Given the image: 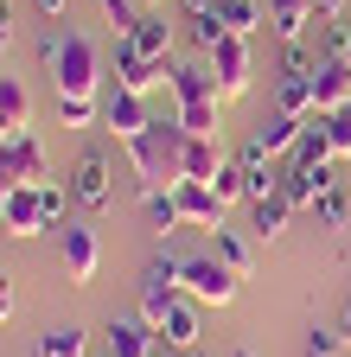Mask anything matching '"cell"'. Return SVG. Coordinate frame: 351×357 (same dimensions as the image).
<instances>
[{"label": "cell", "instance_id": "6da1fadb", "mask_svg": "<svg viewBox=\"0 0 351 357\" xmlns=\"http://www.w3.org/2000/svg\"><path fill=\"white\" fill-rule=\"evenodd\" d=\"M186 141H192V134L179 128V115H154L147 134L128 141V160H135L141 192H172V185H186Z\"/></svg>", "mask_w": 351, "mask_h": 357}, {"label": "cell", "instance_id": "7a4b0ae2", "mask_svg": "<svg viewBox=\"0 0 351 357\" xmlns=\"http://www.w3.org/2000/svg\"><path fill=\"white\" fill-rule=\"evenodd\" d=\"M38 58H45L58 96H90V102H103V58H96V45L83 38V32H70V26L45 32Z\"/></svg>", "mask_w": 351, "mask_h": 357}, {"label": "cell", "instance_id": "3957f363", "mask_svg": "<svg viewBox=\"0 0 351 357\" xmlns=\"http://www.w3.org/2000/svg\"><path fill=\"white\" fill-rule=\"evenodd\" d=\"M166 89H172V115H179V128L217 141V128H224V96L211 89V64H179V58H172Z\"/></svg>", "mask_w": 351, "mask_h": 357}, {"label": "cell", "instance_id": "277c9868", "mask_svg": "<svg viewBox=\"0 0 351 357\" xmlns=\"http://www.w3.org/2000/svg\"><path fill=\"white\" fill-rule=\"evenodd\" d=\"M237 287H243V281H237L217 255H186V281H179L186 300H198V306H230Z\"/></svg>", "mask_w": 351, "mask_h": 357}, {"label": "cell", "instance_id": "5b68a950", "mask_svg": "<svg viewBox=\"0 0 351 357\" xmlns=\"http://www.w3.org/2000/svg\"><path fill=\"white\" fill-rule=\"evenodd\" d=\"M172 77V64L147 58L135 38H115V89H135V96H154V89Z\"/></svg>", "mask_w": 351, "mask_h": 357}, {"label": "cell", "instance_id": "8992f818", "mask_svg": "<svg viewBox=\"0 0 351 357\" xmlns=\"http://www.w3.org/2000/svg\"><path fill=\"white\" fill-rule=\"evenodd\" d=\"M204 64H211V89H217L224 102L249 96V77H255V70H249V38H224Z\"/></svg>", "mask_w": 351, "mask_h": 357}, {"label": "cell", "instance_id": "52a82bcc", "mask_svg": "<svg viewBox=\"0 0 351 357\" xmlns=\"http://www.w3.org/2000/svg\"><path fill=\"white\" fill-rule=\"evenodd\" d=\"M0 166L13 172V185H52V160L32 134H0Z\"/></svg>", "mask_w": 351, "mask_h": 357}, {"label": "cell", "instance_id": "ba28073f", "mask_svg": "<svg viewBox=\"0 0 351 357\" xmlns=\"http://www.w3.org/2000/svg\"><path fill=\"white\" fill-rule=\"evenodd\" d=\"M147 121H154L147 96H135V89H109V96H103V128L115 134L121 147L135 141V134H147Z\"/></svg>", "mask_w": 351, "mask_h": 357}, {"label": "cell", "instance_id": "9c48e42d", "mask_svg": "<svg viewBox=\"0 0 351 357\" xmlns=\"http://www.w3.org/2000/svg\"><path fill=\"white\" fill-rule=\"evenodd\" d=\"M70 198H77L83 211H109V204H115L109 160H103V153H77V166H70Z\"/></svg>", "mask_w": 351, "mask_h": 357}, {"label": "cell", "instance_id": "30bf717a", "mask_svg": "<svg viewBox=\"0 0 351 357\" xmlns=\"http://www.w3.org/2000/svg\"><path fill=\"white\" fill-rule=\"evenodd\" d=\"M58 236H64V249H58V255H64V275H70L77 287H90V281H96V268H103V243H96V230L64 223Z\"/></svg>", "mask_w": 351, "mask_h": 357}, {"label": "cell", "instance_id": "8fae6325", "mask_svg": "<svg viewBox=\"0 0 351 357\" xmlns=\"http://www.w3.org/2000/svg\"><path fill=\"white\" fill-rule=\"evenodd\" d=\"M172 198H179V217H186V230H204V236H217V230H224V198H217L211 185H192V178H186V185H172Z\"/></svg>", "mask_w": 351, "mask_h": 357}, {"label": "cell", "instance_id": "7c38bea8", "mask_svg": "<svg viewBox=\"0 0 351 357\" xmlns=\"http://www.w3.org/2000/svg\"><path fill=\"white\" fill-rule=\"evenodd\" d=\"M0 230L20 236V243H32L38 230H52V223H45V198H38V185H13L7 211H0Z\"/></svg>", "mask_w": 351, "mask_h": 357}, {"label": "cell", "instance_id": "4fadbf2b", "mask_svg": "<svg viewBox=\"0 0 351 357\" xmlns=\"http://www.w3.org/2000/svg\"><path fill=\"white\" fill-rule=\"evenodd\" d=\"M160 351V332L141 319H109V332H103V357H154Z\"/></svg>", "mask_w": 351, "mask_h": 357}, {"label": "cell", "instance_id": "5bb4252c", "mask_svg": "<svg viewBox=\"0 0 351 357\" xmlns=\"http://www.w3.org/2000/svg\"><path fill=\"white\" fill-rule=\"evenodd\" d=\"M332 185H338V172H332V166H294V160H287V172H281V192H287L294 211H313L320 192H332Z\"/></svg>", "mask_w": 351, "mask_h": 357}, {"label": "cell", "instance_id": "9a60e30c", "mask_svg": "<svg viewBox=\"0 0 351 357\" xmlns=\"http://www.w3.org/2000/svg\"><path fill=\"white\" fill-rule=\"evenodd\" d=\"M287 223H294V204H287L281 185H275V192H262V198H249V230H255L262 243H275Z\"/></svg>", "mask_w": 351, "mask_h": 357}, {"label": "cell", "instance_id": "2e32d148", "mask_svg": "<svg viewBox=\"0 0 351 357\" xmlns=\"http://www.w3.org/2000/svg\"><path fill=\"white\" fill-rule=\"evenodd\" d=\"M262 7H269V32H275L281 45H300V32L320 20L313 0H262Z\"/></svg>", "mask_w": 351, "mask_h": 357}, {"label": "cell", "instance_id": "e0dca14e", "mask_svg": "<svg viewBox=\"0 0 351 357\" xmlns=\"http://www.w3.org/2000/svg\"><path fill=\"white\" fill-rule=\"evenodd\" d=\"M198 338H204V332H198V300H172V306H166V319H160V344H172V351H186V357H192Z\"/></svg>", "mask_w": 351, "mask_h": 357}, {"label": "cell", "instance_id": "ac0fdd59", "mask_svg": "<svg viewBox=\"0 0 351 357\" xmlns=\"http://www.w3.org/2000/svg\"><path fill=\"white\" fill-rule=\"evenodd\" d=\"M313 96H320V115L351 102V64H345V52H338V58H320V70H313Z\"/></svg>", "mask_w": 351, "mask_h": 357}, {"label": "cell", "instance_id": "d6986e66", "mask_svg": "<svg viewBox=\"0 0 351 357\" xmlns=\"http://www.w3.org/2000/svg\"><path fill=\"white\" fill-rule=\"evenodd\" d=\"M0 134H32V89L20 77H0Z\"/></svg>", "mask_w": 351, "mask_h": 357}, {"label": "cell", "instance_id": "ffe728a7", "mask_svg": "<svg viewBox=\"0 0 351 357\" xmlns=\"http://www.w3.org/2000/svg\"><path fill=\"white\" fill-rule=\"evenodd\" d=\"M275 115H294V121H320L313 77H281V83H275Z\"/></svg>", "mask_w": 351, "mask_h": 357}, {"label": "cell", "instance_id": "44dd1931", "mask_svg": "<svg viewBox=\"0 0 351 357\" xmlns=\"http://www.w3.org/2000/svg\"><path fill=\"white\" fill-rule=\"evenodd\" d=\"M224 160H230V153L217 147L211 134H192V141H186V178H192V185H211V178H217V166H224Z\"/></svg>", "mask_w": 351, "mask_h": 357}, {"label": "cell", "instance_id": "7402d4cb", "mask_svg": "<svg viewBox=\"0 0 351 357\" xmlns=\"http://www.w3.org/2000/svg\"><path fill=\"white\" fill-rule=\"evenodd\" d=\"M128 38H135L147 58H160V64H172V45H179V32L166 26V13H141V26L128 32Z\"/></svg>", "mask_w": 351, "mask_h": 357}, {"label": "cell", "instance_id": "603a6c76", "mask_svg": "<svg viewBox=\"0 0 351 357\" xmlns=\"http://www.w3.org/2000/svg\"><path fill=\"white\" fill-rule=\"evenodd\" d=\"M32 357H90V332L83 326H52V332H38V351Z\"/></svg>", "mask_w": 351, "mask_h": 357}, {"label": "cell", "instance_id": "cb8c5ba5", "mask_svg": "<svg viewBox=\"0 0 351 357\" xmlns=\"http://www.w3.org/2000/svg\"><path fill=\"white\" fill-rule=\"evenodd\" d=\"M300 134H306V121H294V115H275V121H262V128H255V141L269 147L275 160H287V153L300 147Z\"/></svg>", "mask_w": 351, "mask_h": 357}, {"label": "cell", "instance_id": "d4e9b609", "mask_svg": "<svg viewBox=\"0 0 351 357\" xmlns=\"http://www.w3.org/2000/svg\"><path fill=\"white\" fill-rule=\"evenodd\" d=\"M217 20H224L237 38H249V32L269 26V7H262V0H224V7H217Z\"/></svg>", "mask_w": 351, "mask_h": 357}, {"label": "cell", "instance_id": "484cf974", "mask_svg": "<svg viewBox=\"0 0 351 357\" xmlns=\"http://www.w3.org/2000/svg\"><path fill=\"white\" fill-rule=\"evenodd\" d=\"M211 243H217L211 255H217V261H224V268H230V275H237V281H243V275H249V268H255V249H249V243H243L237 230H217Z\"/></svg>", "mask_w": 351, "mask_h": 357}, {"label": "cell", "instance_id": "4316f807", "mask_svg": "<svg viewBox=\"0 0 351 357\" xmlns=\"http://www.w3.org/2000/svg\"><path fill=\"white\" fill-rule=\"evenodd\" d=\"M287 160H294V166H332V141H326V128H320V121H306L300 147H294Z\"/></svg>", "mask_w": 351, "mask_h": 357}, {"label": "cell", "instance_id": "83f0119b", "mask_svg": "<svg viewBox=\"0 0 351 357\" xmlns=\"http://www.w3.org/2000/svg\"><path fill=\"white\" fill-rule=\"evenodd\" d=\"M211 192L224 198V204H249V172L237 166V153H230L224 166H217V178H211Z\"/></svg>", "mask_w": 351, "mask_h": 357}, {"label": "cell", "instance_id": "f1b7e54d", "mask_svg": "<svg viewBox=\"0 0 351 357\" xmlns=\"http://www.w3.org/2000/svg\"><path fill=\"white\" fill-rule=\"evenodd\" d=\"M141 204H147V217H154V230H160V236L186 230V217H179V198H172V192H141Z\"/></svg>", "mask_w": 351, "mask_h": 357}, {"label": "cell", "instance_id": "f546056e", "mask_svg": "<svg viewBox=\"0 0 351 357\" xmlns=\"http://www.w3.org/2000/svg\"><path fill=\"white\" fill-rule=\"evenodd\" d=\"M313 217L326 223V230H345V223H351V192H345V178H338V185H332V192H320V204H313Z\"/></svg>", "mask_w": 351, "mask_h": 357}, {"label": "cell", "instance_id": "4dcf8cb0", "mask_svg": "<svg viewBox=\"0 0 351 357\" xmlns=\"http://www.w3.org/2000/svg\"><path fill=\"white\" fill-rule=\"evenodd\" d=\"M320 128H326V141H332V160H351V102L345 109H326Z\"/></svg>", "mask_w": 351, "mask_h": 357}, {"label": "cell", "instance_id": "1f68e13d", "mask_svg": "<svg viewBox=\"0 0 351 357\" xmlns=\"http://www.w3.org/2000/svg\"><path fill=\"white\" fill-rule=\"evenodd\" d=\"M186 26H192V45H198L204 58H211V52H217V45H224V38H237V32H230L224 20H217V13H204V20H186Z\"/></svg>", "mask_w": 351, "mask_h": 357}, {"label": "cell", "instance_id": "d6a6232c", "mask_svg": "<svg viewBox=\"0 0 351 357\" xmlns=\"http://www.w3.org/2000/svg\"><path fill=\"white\" fill-rule=\"evenodd\" d=\"M58 115H64V128H90V121H103V102H90V96H58Z\"/></svg>", "mask_w": 351, "mask_h": 357}, {"label": "cell", "instance_id": "836d02e7", "mask_svg": "<svg viewBox=\"0 0 351 357\" xmlns=\"http://www.w3.org/2000/svg\"><path fill=\"white\" fill-rule=\"evenodd\" d=\"M306 357H345V332L338 326H313L306 332Z\"/></svg>", "mask_w": 351, "mask_h": 357}, {"label": "cell", "instance_id": "e575fe53", "mask_svg": "<svg viewBox=\"0 0 351 357\" xmlns=\"http://www.w3.org/2000/svg\"><path fill=\"white\" fill-rule=\"evenodd\" d=\"M103 20L115 26V38H128V32L141 26V7H135V0H103Z\"/></svg>", "mask_w": 351, "mask_h": 357}, {"label": "cell", "instance_id": "d590c367", "mask_svg": "<svg viewBox=\"0 0 351 357\" xmlns=\"http://www.w3.org/2000/svg\"><path fill=\"white\" fill-rule=\"evenodd\" d=\"M313 70H320V58L306 45H281V77H313Z\"/></svg>", "mask_w": 351, "mask_h": 357}, {"label": "cell", "instance_id": "8d00e7d4", "mask_svg": "<svg viewBox=\"0 0 351 357\" xmlns=\"http://www.w3.org/2000/svg\"><path fill=\"white\" fill-rule=\"evenodd\" d=\"M38 198H45V223H52V230L64 223V204H77V198H70V185H38Z\"/></svg>", "mask_w": 351, "mask_h": 357}, {"label": "cell", "instance_id": "74e56055", "mask_svg": "<svg viewBox=\"0 0 351 357\" xmlns=\"http://www.w3.org/2000/svg\"><path fill=\"white\" fill-rule=\"evenodd\" d=\"M13 52V0H0V58Z\"/></svg>", "mask_w": 351, "mask_h": 357}, {"label": "cell", "instance_id": "f35d334b", "mask_svg": "<svg viewBox=\"0 0 351 357\" xmlns=\"http://www.w3.org/2000/svg\"><path fill=\"white\" fill-rule=\"evenodd\" d=\"M217 7H224V0H179L186 20H204V13H217Z\"/></svg>", "mask_w": 351, "mask_h": 357}, {"label": "cell", "instance_id": "ab89813d", "mask_svg": "<svg viewBox=\"0 0 351 357\" xmlns=\"http://www.w3.org/2000/svg\"><path fill=\"white\" fill-rule=\"evenodd\" d=\"M13 306H20V300H13V281H7V275H0V326H7V319H13Z\"/></svg>", "mask_w": 351, "mask_h": 357}, {"label": "cell", "instance_id": "60d3db41", "mask_svg": "<svg viewBox=\"0 0 351 357\" xmlns=\"http://www.w3.org/2000/svg\"><path fill=\"white\" fill-rule=\"evenodd\" d=\"M32 7L45 13V20H64V13H70V0H32Z\"/></svg>", "mask_w": 351, "mask_h": 357}, {"label": "cell", "instance_id": "b9f144b4", "mask_svg": "<svg viewBox=\"0 0 351 357\" xmlns=\"http://www.w3.org/2000/svg\"><path fill=\"white\" fill-rule=\"evenodd\" d=\"M7 198H13V172L0 166V211H7Z\"/></svg>", "mask_w": 351, "mask_h": 357}, {"label": "cell", "instance_id": "7bdbcfd3", "mask_svg": "<svg viewBox=\"0 0 351 357\" xmlns=\"http://www.w3.org/2000/svg\"><path fill=\"white\" fill-rule=\"evenodd\" d=\"M313 7H320V20H338V7H345V0H313Z\"/></svg>", "mask_w": 351, "mask_h": 357}, {"label": "cell", "instance_id": "ee69618b", "mask_svg": "<svg viewBox=\"0 0 351 357\" xmlns=\"http://www.w3.org/2000/svg\"><path fill=\"white\" fill-rule=\"evenodd\" d=\"M338 332H345V351H351V306H345V326H338Z\"/></svg>", "mask_w": 351, "mask_h": 357}, {"label": "cell", "instance_id": "f6af8a7d", "mask_svg": "<svg viewBox=\"0 0 351 357\" xmlns=\"http://www.w3.org/2000/svg\"><path fill=\"white\" fill-rule=\"evenodd\" d=\"M154 357H186V351H172V344H160V351H154Z\"/></svg>", "mask_w": 351, "mask_h": 357}, {"label": "cell", "instance_id": "bcb514c9", "mask_svg": "<svg viewBox=\"0 0 351 357\" xmlns=\"http://www.w3.org/2000/svg\"><path fill=\"white\" fill-rule=\"evenodd\" d=\"M345 64H351V26H345Z\"/></svg>", "mask_w": 351, "mask_h": 357}, {"label": "cell", "instance_id": "7dc6e473", "mask_svg": "<svg viewBox=\"0 0 351 357\" xmlns=\"http://www.w3.org/2000/svg\"><path fill=\"white\" fill-rule=\"evenodd\" d=\"M141 7H172V0H141Z\"/></svg>", "mask_w": 351, "mask_h": 357}, {"label": "cell", "instance_id": "c3c4849f", "mask_svg": "<svg viewBox=\"0 0 351 357\" xmlns=\"http://www.w3.org/2000/svg\"><path fill=\"white\" fill-rule=\"evenodd\" d=\"M230 357H255V351H230Z\"/></svg>", "mask_w": 351, "mask_h": 357}]
</instances>
